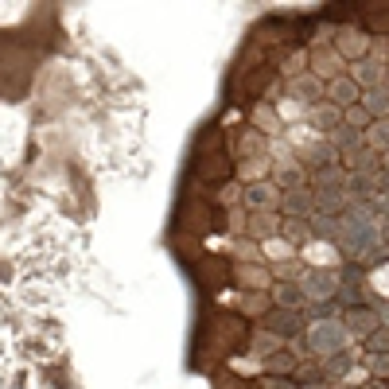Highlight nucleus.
<instances>
[{"mask_svg": "<svg viewBox=\"0 0 389 389\" xmlns=\"http://www.w3.org/2000/svg\"><path fill=\"white\" fill-rule=\"evenodd\" d=\"M304 339H308L311 358H319V362L351 346V335H346V327L339 324V319H327V324H311L308 331H304Z\"/></svg>", "mask_w": 389, "mask_h": 389, "instance_id": "nucleus-1", "label": "nucleus"}, {"mask_svg": "<svg viewBox=\"0 0 389 389\" xmlns=\"http://www.w3.org/2000/svg\"><path fill=\"white\" fill-rule=\"evenodd\" d=\"M261 331L277 335L280 343H296L304 335V316L300 311H288V308H269L261 316Z\"/></svg>", "mask_w": 389, "mask_h": 389, "instance_id": "nucleus-2", "label": "nucleus"}, {"mask_svg": "<svg viewBox=\"0 0 389 389\" xmlns=\"http://www.w3.org/2000/svg\"><path fill=\"white\" fill-rule=\"evenodd\" d=\"M296 284L304 288L308 300H335V292H339V277H335V269H327V265H319V269H311V265H308Z\"/></svg>", "mask_w": 389, "mask_h": 389, "instance_id": "nucleus-3", "label": "nucleus"}, {"mask_svg": "<svg viewBox=\"0 0 389 389\" xmlns=\"http://www.w3.org/2000/svg\"><path fill=\"white\" fill-rule=\"evenodd\" d=\"M339 324L346 327V335H351V339H362V343H366V339L374 335L378 327H382V316H378L370 304H362V308H346Z\"/></svg>", "mask_w": 389, "mask_h": 389, "instance_id": "nucleus-4", "label": "nucleus"}, {"mask_svg": "<svg viewBox=\"0 0 389 389\" xmlns=\"http://www.w3.org/2000/svg\"><path fill=\"white\" fill-rule=\"evenodd\" d=\"M195 176L203 179V183H222V179H230V176H234L226 148H218V152H203V156H198V160H195Z\"/></svg>", "mask_w": 389, "mask_h": 389, "instance_id": "nucleus-5", "label": "nucleus"}, {"mask_svg": "<svg viewBox=\"0 0 389 389\" xmlns=\"http://www.w3.org/2000/svg\"><path fill=\"white\" fill-rule=\"evenodd\" d=\"M195 277L203 280L206 288H226L234 272H230L226 257H214V253H206V257H198V261H195Z\"/></svg>", "mask_w": 389, "mask_h": 389, "instance_id": "nucleus-6", "label": "nucleus"}, {"mask_svg": "<svg viewBox=\"0 0 389 389\" xmlns=\"http://www.w3.org/2000/svg\"><path fill=\"white\" fill-rule=\"evenodd\" d=\"M327 102L335 105V110H351V105H358L362 102V90H358V82L351 78V74H339L335 82H327Z\"/></svg>", "mask_w": 389, "mask_h": 389, "instance_id": "nucleus-7", "label": "nucleus"}, {"mask_svg": "<svg viewBox=\"0 0 389 389\" xmlns=\"http://www.w3.org/2000/svg\"><path fill=\"white\" fill-rule=\"evenodd\" d=\"M280 211H284L288 218H311V214H316V195H311V187L280 191Z\"/></svg>", "mask_w": 389, "mask_h": 389, "instance_id": "nucleus-8", "label": "nucleus"}, {"mask_svg": "<svg viewBox=\"0 0 389 389\" xmlns=\"http://www.w3.org/2000/svg\"><path fill=\"white\" fill-rule=\"evenodd\" d=\"M242 203H245V211H277L280 206V191L269 183V179H261V183H250L242 191Z\"/></svg>", "mask_w": 389, "mask_h": 389, "instance_id": "nucleus-9", "label": "nucleus"}, {"mask_svg": "<svg viewBox=\"0 0 389 389\" xmlns=\"http://www.w3.org/2000/svg\"><path fill=\"white\" fill-rule=\"evenodd\" d=\"M272 308H288V311H304L308 308V296L296 280H272Z\"/></svg>", "mask_w": 389, "mask_h": 389, "instance_id": "nucleus-10", "label": "nucleus"}, {"mask_svg": "<svg viewBox=\"0 0 389 389\" xmlns=\"http://www.w3.org/2000/svg\"><path fill=\"white\" fill-rule=\"evenodd\" d=\"M245 234H250V242H272L280 234V214L277 211H253Z\"/></svg>", "mask_w": 389, "mask_h": 389, "instance_id": "nucleus-11", "label": "nucleus"}, {"mask_svg": "<svg viewBox=\"0 0 389 389\" xmlns=\"http://www.w3.org/2000/svg\"><path fill=\"white\" fill-rule=\"evenodd\" d=\"M234 280L242 284V292H272V272H265L261 265H238Z\"/></svg>", "mask_w": 389, "mask_h": 389, "instance_id": "nucleus-12", "label": "nucleus"}, {"mask_svg": "<svg viewBox=\"0 0 389 389\" xmlns=\"http://www.w3.org/2000/svg\"><path fill=\"white\" fill-rule=\"evenodd\" d=\"M343 168L351 171V176H378V171H382V152H374V148H358V152L343 156Z\"/></svg>", "mask_w": 389, "mask_h": 389, "instance_id": "nucleus-13", "label": "nucleus"}, {"mask_svg": "<svg viewBox=\"0 0 389 389\" xmlns=\"http://www.w3.org/2000/svg\"><path fill=\"white\" fill-rule=\"evenodd\" d=\"M351 78L358 82L362 94H366V90L385 86V70H382V63H378V59H358V63L351 66Z\"/></svg>", "mask_w": 389, "mask_h": 389, "instance_id": "nucleus-14", "label": "nucleus"}, {"mask_svg": "<svg viewBox=\"0 0 389 389\" xmlns=\"http://www.w3.org/2000/svg\"><path fill=\"white\" fill-rule=\"evenodd\" d=\"M335 51H339V59H346V55H351V59L358 63L362 55H370V39L362 36V31H339Z\"/></svg>", "mask_w": 389, "mask_h": 389, "instance_id": "nucleus-15", "label": "nucleus"}, {"mask_svg": "<svg viewBox=\"0 0 389 389\" xmlns=\"http://www.w3.org/2000/svg\"><path fill=\"white\" fill-rule=\"evenodd\" d=\"M288 382H292L296 389H304V385H324V362H319V358H300Z\"/></svg>", "mask_w": 389, "mask_h": 389, "instance_id": "nucleus-16", "label": "nucleus"}, {"mask_svg": "<svg viewBox=\"0 0 389 389\" xmlns=\"http://www.w3.org/2000/svg\"><path fill=\"white\" fill-rule=\"evenodd\" d=\"M354 362H358V354L346 346V351L331 354V358H324V382H339V378H346L354 370Z\"/></svg>", "mask_w": 389, "mask_h": 389, "instance_id": "nucleus-17", "label": "nucleus"}, {"mask_svg": "<svg viewBox=\"0 0 389 389\" xmlns=\"http://www.w3.org/2000/svg\"><path fill=\"white\" fill-rule=\"evenodd\" d=\"M311 74H316V78H331V82H335L339 74H343V59H339V51H311Z\"/></svg>", "mask_w": 389, "mask_h": 389, "instance_id": "nucleus-18", "label": "nucleus"}, {"mask_svg": "<svg viewBox=\"0 0 389 389\" xmlns=\"http://www.w3.org/2000/svg\"><path fill=\"white\" fill-rule=\"evenodd\" d=\"M362 110L370 113V117L374 121H389V90L385 86H378V90H366V94H362Z\"/></svg>", "mask_w": 389, "mask_h": 389, "instance_id": "nucleus-19", "label": "nucleus"}, {"mask_svg": "<svg viewBox=\"0 0 389 389\" xmlns=\"http://www.w3.org/2000/svg\"><path fill=\"white\" fill-rule=\"evenodd\" d=\"M308 226H311V238H324L327 245H335L339 234H343V222H339V218H327V214H311Z\"/></svg>", "mask_w": 389, "mask_h": 389, "instance_id": "nucleus-20", "label": "nucleus"}, {"mask_svg": "<svg viewBox=\"0 0 389 389\" xmlns=\"http://www.w3.org/2000/svg\"><path fill=\"white\" fill-rule=\"evenodd\" d=\"M339 308H343L339 300H308V308H304L300 316H304V324L311 327V324H327V319H335Z\"/></svg>", "mask_w": 389, "mask_h": 389, "instance_id": "nucleus-21", "label": "nucleus"}, {"mask_svg": "<svg viewBox=\"0 0 389 389\" xmlns=\"http://www.w3.org/2000/svg\"><path fill=\"white\" fill-rule=\"evenodd\" d=\"M288 90H292V94L300 97V102L316 105L319 97H324V90H327V86H324V82L316 78V74H304V78H296V82H292V86H288Z\"/></svg>", "mask_w": 389, "mask_h": 389, "instance_id": "nucleus-22", "label": "nucleus"}, {"mask_svg": "<svg viewBox=\"0 0 389 389\" xmlns=\"http://www.w3.org/2000/svg\"><path fill=\"white\" fill-rule=\"evenodd\" d=\"M296 362H300V358L288 354V346H284V351H277L272 358H265V374H269V378H292Z\"/></svg>", "mask_w": 389, "mask_h": 389, "instance_id": "nucleus-23", "label": "nucleus"}, {"mask_svg": "<svg viewBox=\"0 0 389 389\" xmlns=\"http://www.w3.org/2000/svg\"><path fill=\"white\" fill-rule=\"evenodd\" d=\"M311 121L319 125V132H335L339 125H343V110H335L331 102H319L316 110H311Z\"/></svg>", "mask_w": 389, "mask_h": 389, "instance_id": "nucleus-24", "label": "nucleus"}, {"mask_svg": "<svg viewBox=\"0 0 389 389\" xmlns=\"http://www.w3.org/2000/svg\"><path fill=\"white\" fill-rule=\"evenodd\" d=\"M238 156H245V160H261L265 156V137H257L253 129H242L238 132Z\"/></svg>", "mask_w": 389, "mask_h": 389, "instance_id": "nucleus-25", "label": "nucleus"}, {"mask_svg": "<svg viewBox=\"0 0 389 389\" xmlns=\"http://www.w3.org/2000/svg\"><path fill=\"white\" fill-rule=\"evenodd\" d=\"M250 346H253V354H257V358H272V354L277 351H284L288 343H280L277 335H269V331H253V339H250Z\"/></svg>", "mask_w": 389, "mask_h": 389, "instance_id": "nucleus-26", "label": "nucleus"}, {"mask_svg": "<svg viewBox=\"0 0 389 389\" xmlns=\"http://www.w3.org/2000/svg\"><path fill=\"white\" fill-rule=\"evenodd\" d=\"M272 82H277V70H272V66H257V70H250V78H245V94L261 97Z\"/></svg>", "mask_w": 389, "mask_h": 389, "instance_id": "nucleus-27", "label": "nucleus"}, {"mask_svg": "<svg viewBox=\"0 0 389 389\" xmlns=\"http://www.w3.org/2000/svg\"><path fill=\"white\" fill-rule=\"evenodd\" d=\"M280 234H284L292 245H304L311 238V226H308V218H288L284 214V218H280Z\"/></svg>", "mask_w": 389, "mask_h": 389, "instance_id": "nucleus-28", "label": "nucleus"}, {"mask_svg": "<svg viewBox=\"0 0 389 389\" xmlns=\"http://www.w3.org/2000/svg\"><path fill=\"white\" fill-rule=\"evenodd\" d=\"M362 140H366V148H374V152H389V121H374L366 132H362Z\"/></svg>", "mask_w": 389, "mask_h": 389, "instance_id": "nucleus-29", "label": "nucleus"}, {"mask_svg": "<svg viewBox=\"0 0 389 389\" xmlns=\"http://www.w3.org/2000/svg\"><path fill=\"white\" fill-rule=\"evenodd\" d=\"M269 308H272V296H269V292H245V296H242V316H245V319H250V316L261 319Z\"/></svg>", "mask_w": 389, "mask_h": 389, "instance_id": "nucleus-30", "label": "nucleus"}, {"mask_svg": "<svg viewBox=\"0 0 389 389\" xmlns=\"http://www.w3.org/2000/svg\"><path fill=\"white\" fill-rule=\"evenodd\" d=\"M269 171H272V160H269V156H261V160H245V164H242V179H245V187H250V183H261V179L269 176Z\"/></svg>", "mask_w": 389, "mask_h": 389, "instance_id": "nucleus-31", "label": "nucleus"}, {"mask_svg": "<svg viewBox=\"0 0 389 389\" xmlns=\"http://www.w3.org/2000/svg\"><path fill=\"white\" fill-rule=\"evenodd\" d=\"M343 125L354 129V132H366L370 125H374V117H370L362 105H351V110H343Z\"/></svg>", "mask_w": 389, "mask_h": 389, "instance_id": "nucleus-32", "label": "nucleus"}, {"mask_svg": "<svg viewBox=\"0 0 389 389\" xmlns=\"http://www.w3.org/2000/svg\"><path fill=\"white\" fill-rule=\"evenodd\" d=\"M370 382H389V354H366Z\"/></svg>", "mask_w": 389, "mask_h": 389, "instance_id": "nucleus-33", "label": "nucleus"}, {"mask_svg": "<svg viewBox=\"0 0 389 389\" xmlns=\"http://www.w3.org/2000/svg\"><path fill=\"white\" fill-rule=\"evenodd\" d=\"M362 20L370 23V28H385L389 31V4H370V8H362Z\"/></svg>", "mask_w": 389, "mask_h": 389, "instance_id": "nucleus-34", "label": "nucleus"}, {"mask_svg": "<svg viewBox=\"0 0 389 389\" xmlns=\"http://www.w3.org/2000/svg\"><path fill=\"white\" fill-rule=\"evenodd\" d=\"M366 354H389V327L385 324L366 339Z\"/></svg>", "mask_w": 389, "mask_h": 389, "instance_id": "nucleus-35", "label": "nucleus"}, {"mask_svg": "<svg viewBox=\"0 0 389 389\" xmlns=\"http://www.w3.org/2000/svg\"><path fill=\"white\" fill-rule=\"evenodd\" d=\"M218 389H253L250 382H245V378H238V374H218Z\"/></svg>", "mask_w": 389, "mask_h": 389, "instance_id": "nucleus-36", "label": "nucleus"}, {"mask_svg": "<svg viewBox=\"0 0 389 389\" xmlns=\"http://www.w3.org/2000/svg\"><path fill=\"white\" fill-rule=\"evenodd\" d=\"M253 117H257L261 121V125L265 129H269V137H272V132H277L280 125H277V113H269V110H257V113H253Z\"/></svg>", "mask_w": 389, "mask_h": 389, "instance_id": "nucleus-37", "label": "nucleus"}, {"mask_svg": "<svg viewBox=\"0 0 389 389\" xmlns=\"http://www.w3.org/2000/svg\"><path fill=\"white\" fill-rule=\"evenodd\" d=\"M242 191H245V187H238V183L222 187V203H238V198H242Z\"/></svg>", "mask_w": 389, "mask_h": 389, "instance_id": "nucleus-38", "label": "nucleus"}, {"mask_svg": "<svg viewBox=\"0 0 389 389\" xmlns=\"http://www.w3.org/2000/svg\"><path fill=\"white\" fill-rule=\"evenodd\" d=\"M253 389H292V385H288V378H265V382L253 385Z\"/></svg>", "mask_w": 389, "mask_h": 389, "instance_id": "nucleus-39", "label": "nucleus"}, {"mask_svg": "<svg viewBox=\"0 0 389 389\" xmlns=\"http://www.w3.org/2000/svg\"><path fill=\"white\" fill-rule=\"evenodd\" d=\"M382 168H385V171H389V152H385V156H382Z\"/></svg>", "mask_w": 389, "mask_h": 389, "instance_id": "nucleus-40", "label": "nucleus"}, {"mask_svg": "<svg viewBox=\"0 0 389 389\" xmlns=\"http://www.w3.org/2000/svg\"><path fill=\"white\" fill-rule=\"evenodd\" d=\"M304 389H324V385H304Z\"/></svg>", "mask_w": 389, "mask_h": 389, "instance_id": "nucleus-41", "label": "nucleus"}, {"mask_svg": "<svg viewBox=\"0 0 389 389\" xmlns=\"http://www.w3.org/2000/svg\"><path fill=\"white\" fill-rule=\"evenodd\" d=\"M385 90H389V78H385Z\"/></svg>", "mask_w": 389, "mask_h": 389, "instance_id": "nucleus-42", "label": "nucleus"}]
</instances>
